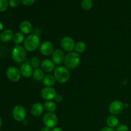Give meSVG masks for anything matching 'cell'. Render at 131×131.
<instances>
[{"mask_svg": "<svg viewBox=\"0 0 131 131\" xmlns=\"http://www.w3.org/2000/svg\"><path fill=\"white\" fill-rule=\"evenodd\" d=\"M81 61V57L80 54H78L75 51H72L68 52L65 55L64 63L67 68L70 70H74L79 66Z\"/></svg>", "mask_w": 131, "mask_h": 131, "instance_id": "cell-1", "label": "cell"}, {"mask_svg": "<svg viewBox=\"0 0 131 131\" xmlns=\"http://www.w3.org/2000/svg\"><path fill=\"white\" fill-rule=\"evenodd\" d=\"M53 75L56 82L60 84H64L69 80L70 72L69 69L65 66H58L54 70Z\"/></svg>", "mask_w": 131, "mask_h": 131, "instance_id": "cell-2", "label": "cell"}, {"mask_svg": "<svg viewBox=\"0 0 131 131\" xmlns=\"http://www.w3.org/2000/svg\"><path fill=\"white\" fill-rule=\"evenodd\" d=\"M40 46V38L37 34H31L25 38L24 47L28 52H33Z\"/></svg>", "mask_w": 131, "mask_h": 131, "instance_id": "cell-3", "label": "cell"}, {"mask_svg": "<svg viewBox=\"0 0 131 131\" xmlns=\"http://www.w3.org/2000/svg\"><path fill=\"white\" fill-rule=\"evenodd\" d=\"M27 52L24 46L15 45L12 50L11 55L12 60L18 63H24L27 58Z\"/></svg>", "mask_w": 131, "mask_h": 131, "instance_id": "cell-4", "label": "cell"}, {"mask_svg": "<svg viewBox=\"0 0 131 131\" xmlns=\"http://www.w3.org/2000/svg\"><path fill=\"white\" fill-rule=\"evenodd\" d=\"M42 122L45 126L50 129H53L57 125L58 118L57 115L54 113H46L42 118Z\"/></svg>", "mask_w": 131, "mask_h": 131, "instance_id": "cell-5", "label": "cell"}, {"mask_svg": "<svg viewBox=\"0 0 131 131\" xmlns=\"http://www.w3.org/2000/svg\"><path fill=\"white\" fill-rule=\"evenodd\" d=\"M6 76L12 82H18L21 78L20 69L14 66L9 67L6 70Z\"/></svg>", "mask_w": 131, "mask_h": 131, "instance_id": "cell-6", "label": "cell"}, {"mask_svg": "<svg viewBox=\"0 0 131 131\" xmlns=\"http://www.w3.org/2000/svg\"><path fill=\"white\" fill-rule=\"evenodd\" d=\"M12 116L17 122H23L26 117V111L22 105H17L13 108Z\"/></svg>", "mask_w": 131, "mask_h": 131, "instance_id": "cell-7", "label": "cell"}, {"mask_svg": "<svg viewBox=\"0 0 131 131\" xmlns=\"http://www.w3.org/2000/svg\"><path fill=\"white\" fill-rule=\"evenodd\" d=\"M60 44H61V47L63 51L67 52H70L74 51L75 49V42L72 37H69V36H65V37H63L62 39L61 40Z\"/></svg>", "mask_w": 131, "mask_h": 131, "instance_id": "cell-8", "label": "cell"}, {"mask_svg": "<svg viewBox=\"0 0 131 131\" xmlns=\"http://www.w3.org/2000/svg\"><path fill=\"white\" fill-rule=\"evenodd\" d=\"M124 103L119 100H115L109 106V111L113 115H120L124 110Z\"/></svg>", "mask_w": 131, "mask_h": 131, "instance_id": "cell-9", "label": "cell"}, {"mask_svg": "<svg viewBox=\"0 0 131 131\" xmlns=\"http://www.w3.org/2000/svg\"><path fill=\"white\" fill-rule=\"evenodd\" d=\"M56 95V91L53 87L45 86L40 92L41 97L46 101H52L55 99Z\"/></svg>", "mask_w": 131, "mask_h": 131, "instance_id": "cell-10", "label": "cell"}, {"mask_svg": "<svg viewBox=\"0 0 131 131\" xmlns=\"http://www.w3.org/2000/svg\"><path fill=\"white\" fill-rule=\"evenodd\" d=\"M54 50V46L53 43L48 40L42 42L40 46V51L41 54L45 56L52 55Z\"/></svg>", "mask_w": 131, "mask_h": 131, "instance_id": "cell-11", "label": "cell"}, {"mask_svg": "<svg viewBox=\"0 0 131 131\" xmlns=\"http://www.w3.org/2000/svg\"><path fill=\"white\" fill-rule=\"evenodd\" d=\"M33 68L30 65V63L24 61L20 67V72L21 75L25 78H29L33 75Z\"/></svg>", "mask_w": 131, "mask_h": 131, "instance_id": "cell-12", "label": "cell"}, {"mask_svg": "<svg viewBox=\"0 0 131 131\" xmlns=\"http://www.w3.org/2000/svg\"><path fill=\"white\" fill-rule=\"evenodd\" d=\"M65 54L61 49H56L52 54V60L55 65H60L65 61Z\"/></svg>", "mask_w": 131, "mask_h": 131, "instance_id": "cell-13", "label": "cell"}, {"mask_svg": "<svg viewBox=\"0 0 131 131\" xmlns=\"http://www.w3.org/2000/svg\"><path fill=\"white\" fill-rule=\"evenodd\" d=\"M55 63L52 60L50 59H44L41 63L40 68L45 72H51L54 71L56 68Z\"/></svg>", "mask_w": 131, "mask_h": 131, "instance_id": "cell-14", "label": "cell"}, {"mask_svg": "<svg viewBox=\"0 0 131 131\" xmlns=\"http://www.w3.org/2000/svg\"><path fill=\"white\" fill-rule=\"evenodd\" d=\"M43 104L40 102H36L31 107V114L35 117H39L44 111Z\"/></svg>", "mask_w": 131, "mask_h": 131, "instance_id": "cell-15", "label": "cell"}, {"mask_svg": "<svg viewBox=\"0 0 131 131\" xmlns=\"http://www.w3.org/2000/svg\"><path fill=\"white\" fill-rule=\"evenodd\" d=\"M19 29L24 35H29L33 30V25L29 20H23L19 25Z\"/></svg>", "mask_w": 131, "mask_h": 131, "instance_id": "cell-16", "label": "cell"}, {"mask_svg": "<svg viewBox=\"0 0 131 131\" xmlns=\"http://www.w3.org/2000/svg\"><path fill=\"white\" fill-rule=\"evenodd\" d=\"M14 33L12 29H5L0 35V39L3 42H9L13 40Z\"/></svg>", "mask_w": 131, "mask_h": 131, "instance_id": "cell-17", "label": "cell"}, {"mask_svg": "<svg viewBox=\"0 0 131 131\" xmlns=\"http://www.w3.org/2000/svg\"><path fill=\"white\" fill-rule=\"evenodd\" d=\"M106 124L108 127L115 129L119 125V119L116 115H110L106 118Z\"/></svg>", "mask_w": 131, "mask_h": 131, "instance_id": "cell-18", "label": "cell"}, {"mask_svg": "<svg viewBox=\"0 0 131 131\" xmlns=\"http://www.w3.org/2000/svg\"><path fill=\"white\" fill-rule=\"evenodd\" d=\"M42 82H43V84L45 86L52 87L55 84L56 81L53 75L47 74V75H45Z\"/></svg>", "mask_w": 131, "mask_h": 131, "instance_id": "cell-19", "label": "cell"}, {"mask_svg": "<svg viewBox=\"0 0 131 131\" xmlns=\"http://www.w3.org/2000/svg\"><path fill=\"white\" fill-rule=\"evenodd\" d=\"M43 107H44V110L47 113H54L56 110L57 105H56V102L54 101H47L44 102Z\"/></svg>", "mask_w": 131, "mask_h": 131, "instance_id": "cell-20", "label": "cell"}, {"mask_svg": "<svg viewBox=\"0 0 131 131\" xmlns=\"http://www.w3.org/2000/svg\"><path fill=\"white\" fill-rule=\"evenodd\" d=\"M32 77H33L35 80L37 81H43V78L45 77V72L41 68L34 69Z\"/></svg>", "mask_w": 131, "mask_h": 131, "instance_id": "cell-21", "label": "cell"}, {"mask_svg": "<svg viewBox=\"0 0 131 131\" xmlns=\"http://www.w3.org/2000/svg\"><path fill=\"white\" fill-rule=\"evenodd\" d=\"M12 40L15 45H20L22 43H24V40H25L24 35L20 31L16 32L15 33H14Z\"/></svg>", "mask_w": 131, "mask_h": 131, "instance_id": "cell-22", "label": "cell"}, {"mask_svg": "<svg viewBox=\"0 0 131 131\" xmlns=\"http://www.w3.org/2000/svg\"><path fill=\"white\" fill-rule=\"evenodd\" d=\"M86 45L83 41H78L75 43L74 50L75 52H78V54L83 53L86 51Z\"/></svg>", "mask_w": 131, "mask_h": 131, "instance_id": "cell-23", "label": "cell"}, {"mask_svg": "<svg viewBox=\"0 0 131 131\" xmlns=\"http://www.w3.org/2000/svg\"><path fill=\"white\" fill-rule=\"evenodd\" d=\"M29 63H30V65H31L32 67L34 69H38V68H40L42 61H40V58L38 57L34 56V57L31 58Z\"/></svg>", "mask_w": 131, "mask_h": 131, "instance_id": "cell-24", "label": "cell"}, {"mask_svg": "<svg viewBox=\"0 0 131 131\" xmlns=\"http://www.w3.org/2000/svg\"><path fill=\"white\" fill-rule=\"evenodd\" d=\"M82 8L84 10H90L93 7V2L92 0H83L81 3Z\"/></svg>", "mask_w": 131, "mask_h": 131, "instance_id": "cell-25", "label": "cell"}, {"mask_svg": "<svg viewBox=\"0 0 131 131\" xmlns=\"http://www.w3.org/2000/svg\"><path fill=\"white\" fill-rule=\"evenodd\" d=\"M8 6V0H0V12L6 11Z\"/></svg>", "mask_w": 131, "mask_h": 131, "instance_id": "cell-26", "label": "cell"}, {"mask_svg": "<svg viewBox=\"0 0 131 131\" xmlns=\"http://www.w3.org/2000/svg\"><path fill=\"white\" fill-rule=\"evenodd\" d=\"M21 0H8L9 6L12 8H16L19 6Z\"/></svg>", "mask_w": 131, "mask_h": 131, "instance_id": "cell-27", "label": "cell"}, {"mask_svg": "<svg viewBox=\"0 0 131 131\" xmlns=\"http://www.w3.org/2000/svg\"><path fill=\"white\" fill-rule=\"evenodd\" d=\"M116 131H129V127L126 125V124H119L118 125L117 127L116 128Z\"/></svg>", "mask_w": 131, "mask_h": 131, "instance_id": "cell-28", "label": "cell"}, {"mask_svg": "<svg viewBox=\"0 0 131 131\" xmlns=\"http://www.w3.org/2000/svg\"><path fill=\"white\" fill-rule=\"evenodd\" d=\"M36 0H21V3L25 6H31L33 5Z\"/></svg>", "mask_w": 131, "mask_h": 131, "instance_id": "cell-29", "label": "cell"}, {"mask_svg": "<svg viewBox=\"0 0 131 131\" xmlns=\"http://www.w3.org/2000/svg\"><path fill=\"white\" fill-rule=\"evenodd\" d=\"M54 100L56 102H58V103H60V102H61L63 101V96L61 95L57 94L56 97H55Z\"/></svg>", "mask_w": 131, "mask_h": 131, "instance_id": "cell-30", "label": "cell"}, {"mask_svg": "<svg viewBox=\"0 0 131 131\" xmlns=\"http://www.w3.org/2000/svg\"><path fill=\"white\" fill-rule=\"evenodd\" d=\"M100 131H116L113 128L110 127H104L102 128Z\"/></svg>", "mask_w": 131, "mask_h": 131, "instance_id": "cell-31", "label": "cell"}, {"mask_svg": "<svg viewBox=\"0 0 131 131\" xmlns=\"http://www.w3.org/2000/svg\"><path fill=\"white\" fill-rule=\"evenodd\" d=\"M51 131H63L62 129H61L60 127H55L53 129L51 130Z\"/></svg>", "mask_w": 131, "mask_h": 131, "instance_id": "cell-32", "label": "cell"}, {"mask_svg": "<svg viewBox=\"0 0 131 131\" xmlns=\"http://www.w3.org/2000/svg\"><path fill=\"white\" fill-rule=\"evenodd\" d=\"M40 131H51V129H50V128L45 126V127H43L42 128V129H41Z\"/></svg>", "mask_w": 131, "mask_h": 131, "instance_id": "cell-33", "label": "cell"}, {"mask_svg": "<svg viewBox=\"0 0 131 131\" xmlns=\"http://www.w3.org/2000/svg\"><path fill=\"white\" fill-rule=\"evenodd\" d=\"M3 28H4L3 24V23L0 21V31L3 30Z\"/></svg>", "mask_w": 131, "mask_h": 131, "instance_id": "cell-34", "label": "cell"}, {"mask_svg": "<svg viewBox=\"0 0 131 131\" xmlns=\"http://www.w3.org/2000/svg\"><path fill=\"white\" fill-rule=\"evenodd\" d=\"M129 106V104L127 103H124V108H128Z\"/></svg>", "mask_w": 131, "mask_h": 131, "instance_id": "cell-35", "label": "cell"}, {"mask_svg": "<svg viewBox=\"0 0 131 131\" xmlns=\"http://www.w3.org/2000/svg\"><path fill=\"white\" fill-rule=\"evenodd\" d=\"M2 125H3V120H2V118H1V117L0 116V129H1Z\"/></svg>", "mask_w": 131, "mask_h": 131, "instance_id": "cell-36", "label": "cell"}, {"mask_svg": "<svg viewBox=\"0 0 131 131\" xmlns=\"http://www.w3.org/2000/svg\"><path fill=\"white\" fill-rule=\"evenodd\" d=\"M1 52H0V58H1Z\"/></svg>", "mask_w": 131, "mask_h": 131, "instance_id": "cell-37", "label": "cell"}, {"mask_svg": "<svg viewBox=\"0 0 131 131\" xmlns=\"http://www.w3.org/2000/svg\"><path fill=\"white\" fill-rule=\"evenodd\" d=\"M0 131H1V130H0Z\"/></svg>", "mask_w": 131, "mask_h": 131, "instance_id": "cell-38", "label": "cell"}, {"mask_svg": "<svg viewBox=\"0 0 131 131\" xmlns=\"http://www.w3.org/2000/svg\"></svg>", "mask_w": 131, "mask_h": 131, "instance_id": "cell-39", "label": "cell"}]
</instances>
